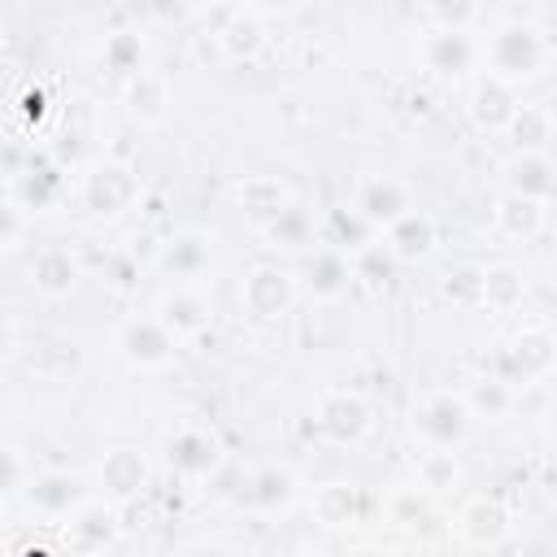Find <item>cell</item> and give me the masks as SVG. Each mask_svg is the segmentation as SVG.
<instances>
[{"label":"cell","mask_w":557,"mask_h":557,"mask_svg":"<svg viewBox=\"0 0 557 557\" xmlns=\"http://www.w3.org/2000/svg\"><path fill=\"white\" fill-rule=\"evenodd\" d=\"M548 57H553V39L531 17H522V13H513L500 26H492L487 39L479 44V61H483L487 78H496V83H505L513 91L522 83L540 78L544 65H548Z\"/></svg>","instance_id":"cell-1"},{"label":"cell","mask_w":557,"mask_h":557,"mask_svg":"<svg viewBox=\"0 0 557 557\" xmlns=\"http://www.w3.org/2000/svg\"><path fill=\"white\" fill-rule=\"evenodd\" d=\"M470 426H474V418H470L461 392H453V387L422 392L413 400V409H409V431H413V440L422 448H448V453H457L470 440Z\"/></svg>","instance_id":"cell-2"},{"label":"cell","mask_w":557,"mask_h":557,"mask_svg":"<svg viewBox=\"0 0 557 557\" xmlns=\"http://www.w3.org/2000/svg\"><path fill=\"white\" fill-rule=\"evenodd\" d=\"M144 196V178L135 165L126 161H96L83 178V209L96 222H113L122 213H131Z\"/></svg>","instance_id":"cell-3"},{"label":"cell","mask_w":557,"mask_h":557,"mask_svg":"<svg viewBox=\"0 0 557 557\" xmlns=\"http://www.w3.org/2000/svg\"><path fill=\"white\" fill-rule=\"evenodd\" d=\"M418 61L426 74H435L440 83H461L474 65H479V39L474 30H457V26H426L418 35Z\"/></svg>","instance_id":"cell-4"},{"label":"cell","mask_w":557,"mask_h":557,"mask_svg":"<svg viewBox=\"0 0 557 557\" xmlns=\"http://www.w3.org/2000/svg\"><path fill=\"white\" fill-rule=\"evenodd\" d=\"M296 292H300V283H296L292 270H283V265H274V261H261V265H252V270L244 274V283H239V309H244L252 322H274V318H283V313H292Z\"/></svg>","instance_id":"cell-5"},{"label":"cell","mask_w":557,"mask_h":557,"mask_svg":"<svg viewBox=\"0 0 557 557\" xmlns=\"http://www.w3.org/2000/svg\"><path fill=\"white\" fill-rule=\"evenodd\" d=\"M313 426L331 444H361L374 431V409L352 387H326L318 396V405H313Z\"/></svg>","instance_id":"cell-6"},{"label":"cell","mask_w":557,"mask_h":557,"mask_svg":"<svg viewBox=\"0 0 557 557\" xmlns=\"http://www.w3.org/2000/svg\"><path fill=\"white\" fill-rule=\"evenodd\" d=\"M117 535H122V513H117V505L104 500V496H87V500H83L74 513H65V522H61L65 548L78 553V557H96V553L113 548Z\"/></svg>","instance_id":"cell-7"},{"label":"cell","mask_w":557,"mask_h":557,"mask_svg":"<svg viewBox=\"0 0 557 557\" xmlns=\"http://www.w3.org/2000/svg\"><path fill=\"white\" fill-rule=\"evenodd\" d=\"M409 209H413V196H409V187L396 174H374V170L357 174V183H352V213L370 231H387Z\"/></svg>","instance_id":"cell-8"},{"label":"cell","mask_w":557,"mask_h":557,"mask_svg":"<svg viewBox=\"0 0 557 557\" xmlns=\"http://www.w3.org/2000/svg\"><path fill=\"white\" fill-rule=\"evenodd\" d=\"M500 374L509 387L518 383H540L553 374V361H557V339L548 326H522L505 348H500Z\"/></svg>","instance_id":"cell-9"},{"label":"cell","mask_w":557,"mask_h":557,"mask_svg":"<svg viewBox=\"0 0 557 557\" xmlns=\"http://www.w3.org/2000/svg\"><path fill=\"white\" fill-rule=\"evenodd\" d=\"M113 348L131 370H165L178 352V339L157 322V313L152 318L135 313V318H122V326L113 335Z\"/></svg>","instance_id":"cell-10"},{"label":"cell","mask_w":557,"mask_h":557,"mask_svg":"<svg viewBox=\"0 0 557 557\" xmlns=\"http://www.w3.org/2000/svg\"><path fill=\"white\" fill-rule=\"evenodd\" d=\"M161 453H165L170 474H178V479H209L222 466V440L209 426H200V422L174 426L165 435V448Z\"/></svg>","instance_id":"cell-11"},{"label":"cell","mask_w":557,"mask_h":557,"mask_svg":"<svg viewBox=\"0 0 557 557\" xmlns=\"http://www.w3.org/2000/svg\"><path fill=\"white\" fill-rule=\"evenodd\" d=\"M453 527H457V540H461L466 548L487 553V548H500V544L513 535V513H509V505L496 500V496H470V500L457 509Z\"/></svg>","instance_id":"cell-12"},{"label":"cell","mask_w":557,"mask_h":557,"mask_svg":"<svg viewBox=\"0 0 557 557\" xmlns=\"http://www.w3.org/2000/svg\"><path fill=\"white\" fill-rule=\"evenodd\" d=\"M157 265L174 287H196L213 270V239L205 231H174L161 244Z\"/></svg>","instance_id":"cell-13"},{"label":"cell","mask_w":557,"mask_h":557,"mask_svg":"<svg viewBox=\"0 0 557 557\" xmlns=\"http://www.w3.org/2000/svg\"><path fill=\"white\" fill-rule=\"evenodd\" d=\"M148 479H152V466H148V457H144L139 448L117 444V448H109V453L96 461V483H100L104 500H113V505L135 500V496L148 487Z\"/></svg>","instance_id":"cell-14"},{"label":"cell","mask_w":557,"mask_h":557,"mask_svg":"<svg viewBox=\"0 0 557 557\" xmlns=\"http://www.w3.org/2000/svg\"><path fill=\"white\" fill-rule=\"evenodd\" d=\"M300 496V479L287 470V466H257L244 483V505L257 513V518H278L296 505Z\"/></svg>","instance_id":"cell-15"},{"label":"cell","mask_w":557,"mask_h":557,"mask_svg":"<svg viewBox=\"0 0 557 557\" xmlns=\"http://www.w3.org/2000/svg\"><path fill=\"white\" fill-rule=\"evenodd\" d=\"M235 205H239V213H244L257 231H265V226H274V222L292 209V191H287V183L274 178V174H248V178L235 183Z\"/></svg>","instance_id":"cell-16"},{"label":"cell","mask_w":557,"mask_h":557,"mask_svg":"<svg viewBox=\"0 0 557 557\" xmlns=\"http://www.w3.org/2000/svg\"><path fill=\"white\" fill-rule=\"evenodd\" d=\"M157 322L183 344V339H196L209 331L213 322V305L205 300L200 287H170L161 300H157Z\"/></svg>","instance_id":"cell-17"},{"label":"cell","mask_w":557,"mask_h":557,"mask_svg":"<svg viewBox=\"0 0 557 557\" xmlns=\"http://www.w3.org/2000/svg\"><path fill=\"white\" fill-rule=\"evenodd\" d=\"M309 509L322 527L339 531V527H361L366 513H370V500L357 483H344V479H326L309 492Z\"/></svg>","instance_id":"cell-18"},{"label":"cell","mask_w":557,"mask_h":557,"mask_svg":"<svg viewBox=\"0 0 557 557\" xmlns=\"http://www.w3.org/2000/svg\"><path fill=\"white\" fill-rule=\"evenodd\" d=\"M222 57L231 61H252L265 48V22L257 13V4H235V9H218V30H213Z\"/></svg>","instance_id":"cell-19"},{"label":"cell","mask_w":557,"mask_h":557,"mask_svg":"<svg viewBox=\"0 0 557 557\" xmlns=\"http://www.w3.org/2000/svg\"><path fill=\"white\" fill-rule=\"evenodd\" d=\"M500 183H505V191H513V196H522V200L548 205V200H553V187H557V178H553V157H548V152H513V157L500 165Z\"/></svg>","instance_id":"cell-20"},{"label":"cell","mask_w":557,"mask_h":557,"mask_svg":"<svg viewBox=\"0 0 557 557\" xmlns=\"http://www.w3.org/2000/svg\"><path fill=\"white\" fill-rule=\"evenodd\" d=\"M78 278H83V265H78L74 248H65V244H48V248H39L35 261H30V283H35V292L48 296V300L70 296V292L78 287Z\"/></svg>","instance_id":"cell-21"},{"label":"cell","mask_w":557,"mask_h":557,"mask_svg":"<svg viewBox=\"0 0 557 557\" xmlns=\"http://www.w3.org/2000/svg\"><path fill=\"white\" fill-rule=\"evenodd\" d=\"M83 500H87L83 483H78L74 474H65V470H48V474H39V479L26 483V505H30L35 513H44V518H65V513H74Z\"/></svg>","instance_id":"cell-22"},{"label":"cell","mask_w":557,"mask_h":557,"mask_svg":"<svg viewBox=\"0 0 557 557\" xmlns=\"http://www.w3.org/2000/svg\"><path fill=\"white\" fill-rule=\"evenodd\" d=\"M518 104H522V100H518V91H513V87H505V83H496V78H487V74H483V78L470 87L466 113H470V122H474L479 131H505Z\"/></svg>","instance_id":"cell-23"},{"label":"cell","mask_w":557,"mask_h":557,"mask_svg":"<svg viewBox=\"0 0 557 557\" xmlns=\"http://www.w3.org/2000/svg\"><path fill=\"white\" fill-rule=\"evenodd\" d=\"M527 296V278L513 261H492L479 265V309H496V313H513Z\"/></svg>","instance_id":"cell-24"},{"label":"cell","mask_w":557,"mask_h":557,"mask_svg":"<svg viewBox=\"0 0 557 557\" xmlns=\"http://www.w3.org/2000/svg\"><path fill=\"white\" fill-rule=\"evenodd\" d=\"M383 244L392 248L396 261H418V257H426L435 248V218L422 213V209H409L400 222H392L383 231Z\"/></svg>","instance_id":"cell-25"},{"label":"cell","mask_w":557,"mask_h":557,"mask_svg":"<svg viewBox=\"0 0 557 557\" xmlns=\"http://www.w3.org/2000/svg\"><path fill=\"white\" fill-rule=\"evenodd\" d=\"M126 109L139 122H161L170 109V78L161 70H139L126 78Z\"/></svg>","instance_id":"cell-26"},{"label":"cell","mask_w":557,"mask_h":557,"mask_svg":"<svg viewBox=\"0 0 557 557\" xmlns=\"http://www.w3.org/2000/svg\"><path fill=\"white\" fill-rule=\"evenodd\" d=\"M544 213H548V205L522 200V196H513V191H500V196H496V209H492V222H496V231L509 235V239H531V235H540Z\"/></svg>","instance_id":"cell-27"},{"label":"cell","mask_w":557,"mask_h":557,"mask_svg":"<svg viewBox=\"0 0 557 557\" xmlns=\"http://www.w3.org/2000/svg\"><path fill=\"white\" fill-rule=\"evenodd\" d=\"M505 135L513 139V152H548L553 144V109L548 104H518Z\"/></svg>","instance_id":"cell-28"},{"label":"cell","mask_w":557,"mask_h":557,"mask_svg":"<svg viewBox=\"0 0 557 557\" xmlns=\"http://www.w3.org/2000/svg\"><path fill=\"white\" fill-rule=\"evenodd\" d=\"M461 400H466L470 418L500 422V418H509V413H513L518 387H509V383H505V379H496V374H483V379H474V383L461 392Z\"/></svg>","instance_id":"cell-29"},{"label":"cell","mask_w":557,"mask_h":557,"mask_svg":"<svg viewBox=\"0 0 557 557\" xmlns=\"http://www.w3.org/2000/svg\"><path fill=\"white\" fill-rule=\"evenodd\" d=\"M305 283H309V292H313V296H322V300L344 296V292H348V283H352L348 257H344L339 248H322V252H313V257H309V265H305Z\"/></svg>","instance_id":"cell-30"},{"label":"cell","mask_w":557,"mask_h":557,"mask_svg":"<svg viewBox=\"0 0 557 557\" xmlns=\"http://www.w3.org/2000/svg\"><path fill=\"white\" fill-rule=\"evenodd\" d=\"M413 479H418V492H426V496L453 492L461 483V461L448 448H422L413 457Z\"/></svg>","instance_id":"cell-31"},{"label":"cell","mask_w":557,"mask_h":557,"mask_svg":"<svg viewBox=\"0 0 557 557\" xmlns=\"http://www.w3.org/2000/svg\"><path fill=\"white\" fill-rule=\"evenodd\" d=\"M100 61H104V70H113L122 78L139 74L144 70V35L139 30H109L100 39Z\"/></svg>","instance_id":"cell-32"},{"label":"cell","mask_w":557,"mask_h":557,"mask_svg":"<svg viewBox=\"0 0 557 557\" xmlns=\"http://www.w3.org/2000/svg\"><path fill=\"white\" fill-rule=\"evenodd\" d=\"M383 513H387L392 527L413 531V535L435 518L431 505H426V492H418V487H396L392 496H383Z\"/></svg>","instance_id":"cell-33"},{"label":"cell","mask_w":557,"mask_h":557,"mask_svg":"<svg viewBox=\"0 0 557 557\" xmlns=\"http://www.w3.org/2000/svg\"><path fill=\"white\" fill-rule=\"evenodd\" d=\"M348 270H352V278L366 283V287H387L392 274H396V257H392V248H387L383 239H370L366 248L352 252Z\"/></svg>","instance_id":"cell-34"},{"label":"cell","mask_w":557,"mask_h":557,"mask_svg":"<svg viewBox=\"0 0 557 557\" xmlns=\"http://www.w3.org/2000/svg\"><path fill=\"white\" fill-rule=\"evenodd\" d=\"M22 213L26 209H48L52 200H57V170L52 165H39V170H26V174H17V183H13V196H9Z\"/></svg>","instance_id":"cell-35"},{"label":"cell","mask_w":557,"mask_h":557,"mask_svg":"<svg viewBox=\"0 0 557 557\" xmlns=\"http://www.w3.org/2000/svg\"><path fill=\"white\" fill-rule=\"evenodd\" d=\"M440 296L457 309H479V265H457L440 278Z\"/></svg>","instance_id":"cell-36"},{"label":"cell","mask_w":557,"mask_h":557,"mask_svg":"<svg viewBox=\"0 0 557 557\" xmlns=\"http://www.w3.org/2000/svg\"><path fill=\"white\" fill-rule=\"evenodd\" d=\"M422 13L431 17V26H457V30H470L483 17L479 4H426Z\"/></svg>","instance_id":"cell-37"},{"label":"cell","mask_w":557,"mask_h":557,"mask_svg":"<svg viewBox=\"0 0 557 557\" xmlns=\"http://www.w3.org/2000/svg\"><path fill=\"white\" fill-rule=\"evenodd\" d=\"M331 231L344 239L339 248H352V252H357V248H366V244H370V226H366L352 209H335V213H331Z\"/></svg>","instance_id":"cell-38"},{"label":"cell","mask_w":557,"mask_h":557,"mask_svg":"<svg viewBox=\"0 0 557 557\" xmlns=\"http://www.w3.org/2000/svg\"><path fill=\"white\" fill-rule=\"evenodd\" d=\"M26 235V213L13 205V200H0V252L17 248Z\"/></svg>","instance_id":"cell-39"},{"label":"cell","mask_w":557,"mask_h":557,"mask_svg":"<svg viewBox=\"0 0 557 557\" xmlns=\"http://www.w3.org/2000/svg\"><path fill=\"white\" fill-rule=\"evenodd\" d=\"M265 235H270V239H283V244H300V239H305V218H300V209L292 205L274 226H265Z\"/></svg>","instance_id":"cell-40"},{"label":"cell","mask_w":557,"mask_h":557,"mask_svg":"<svg viewBox=\"0 0 557 557\" xmlns=\"http://www.w3.org/2000/svg\"><path fill=\"white\" fill-rule=\"evenodd\" d=\"M22 487V457L13 448H0V496Z\"/></svg>","instance_id":"cell-41"},{"label":"cell","mask_w":557,"mask_h":557,"mask_svg":"<svg viewBox=\"0 0 557 557\" xmlns=\"http://www.w3.org/2000/svg\"><path fill=\"white\" fill-rule=\"evenodd\" d=\"M348 557H396L392 548H383V544H361V548H352Z\"/></svg>","instance_id":"cell-42"},{"label":"cell","mask_w":557,"mask_h":557,"mask_svg":"<svg viewBox=\"0 0 557 557\" xmlns=\"http://www.w3.org/2000/svg\"><path fill=\"white\" fill-rule=\"evenodd\" d=\"M187 557H235L231 548H218V544H205V548H191Z\"/></svg>","instance_id":"cell-43"},{"label":"cell","mask_w":557,"mask_h":557,"mask_svg":"<svg viewBox=\"0 0 557 557\" xmlns=\"http://www.w3.org/2000/svg\"><path fill=\"white\" fill-rule=\"evenodd\" d=\"M26 557H52V553H48V548H30Z\"/></svg>","instance_id":"cell-44"},{"label":"cell","mask_w":557,"mask_h":557,"mask_svg":"<svg viewBox=\"0 0 557 557\" xmlns=\"http://www.w3.org/2000/svg\"><path fill=\"white\" fill-rule=\"evenodd\" d=\"M300 557H309V553H300Z\"/></svg>","instance_id":"cell-45"}]
</instances>
